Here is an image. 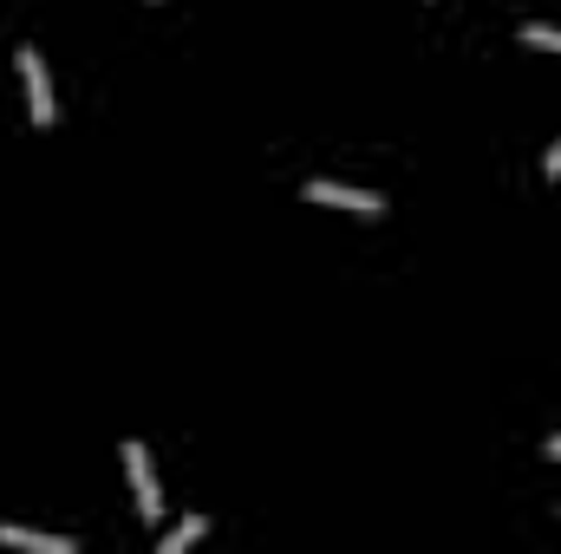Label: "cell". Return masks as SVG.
Segmentation results:
<instances>
[{
  "label": "cell",
  "mask_w": 561,
  "mask_h": 554,
  "mask_svg": "<svg viewBox=\"0 0 561 554\" xmlns=\"http://www.w3.org/2000/svg\"><path fill=\"white\" fill-rule=\"evenodd\" d=\"M0 549H26V554H79V542H66V535H39V529H20V522H0Z\"/></svg>",
  "instance_id": "cell-4"
},
{
  "label": "cell",
  "mask_w": 561,
  "mask_h": 554,
  "mask_svg": "<svg viewBox=\"0 0 561 554\" xmlns=\"http://www.w3.org/2000/svg\"><path fill=\"white\" fill-rule=\"evenodd\" d=\"M542 457H549V463H561V430L549 437V443H542Z\"/></svg>",
  "instance_id": "cell-8"
},
{
  "label": "cell",
  "mask_w": 561,
  "mask_h": 554,
  "mask_svg": "<svg viewBox=\"0 0 561 554\" xmlns=\"http://www.w3.org/2000/svg\"><path fill=\"white\" fill-rule=\"evenodd\" d=\"M523 39H529V46H542V53H561V26H542V20H536V26H523Z\"/></svg>",
  "instance_id": "cell-6"
},
{
  "label": "cell",
  "mask_w": 561,
  "mask_h": 554,
  "mask_svg": "<svg viewBox=\"0 0 561 554\" xmlns=\"http://www.w3.org/2000/svg\"><path fill=\"white\" fill-rule=\"evenodd\" d=\"M125 476H131L138 516H144V522H157V516H163V496H157V476H150V457H144L138 437H125Z\"/></svg>",
  "instance_id": "cell-1"
},
{
  "label": "cell",
  "mask_w": 561,
  "mask_h": 554,
  "mask_svg": "<svg viewBox=\"0 0 561 554\" xmlns=\"http://www.w3.org/2000/svg\"><path fill=\"white\" fill-rule=\"evenodd\" d=\"M20 79H26V105H33V125H53V79H46V59L33 46H20Z\"/></svg>",
  "instance_id": "cell-3"
},
{
  "label": "cell",
  "mask_w": 561,
  "mask_h": 554,
  "mask_svg": "<svg viewBox=\"0 0 561 554\" xmlns=\"http://www.w3.org/2000/svg\"><path fill=\"white\" fill-rule=\"evenodd\" d=\"M203 535H209V522H203V516H190V522H176V529L157 542V554H183L190 542H203Z\"/></svg>",
  "instance_id": "cell-5"
},
{
  "label": "cell",
  "mask_w": 561,
  "mask_h": 554,
  "mask_svg": "<svg viewBox=\"0 0 561 554\" xmlns=\"http://www.w3.org/2000/svg\"><path fill=\"white\" fill-rule=\"evenodd\" d=\"M300 196H307V203H327V209H353V216H379V209H386V196H373V189H346V183H327V176H313Z\"/></svg>",
  "instance_id": "cell-2"
},
{
  "label": "cell",
  "mask_w": 561,
  "mask_h": 554,
  "mask_svg": "<svg viewBox=\"0 0 561 554\" xmlns=\"http://www.w3.org/2000/svg\"><path fill=\"white\" fill-rule=\"evenodd\" d=\"M542 176H561V138L549 143V157H542Z\"/></svg>",
  "instance_id": "cell-7"
}]
</instances>
